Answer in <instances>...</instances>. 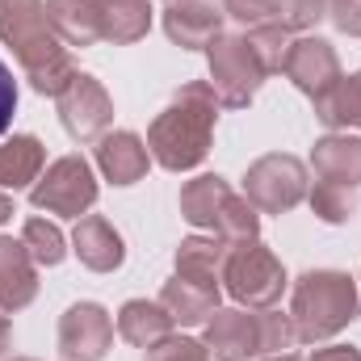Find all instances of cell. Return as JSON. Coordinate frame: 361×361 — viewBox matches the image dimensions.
<instances>
[{
  "mask_svg": "<svg viewBox=\"0 0 361 361\" xmlns=\"http://www.w3.org/2000/svg\"><path fill=\"white\" fill-rule=\"evenodd\" d=\"M281 72L311 101H324L328 92L341 85V59H336L332 42H324V38H294L290 51H286Z\"/></svg>",
  "mask_w": 361,
  "mask_h": 361,
  "instance_id": "11",
  "label": "cell"
},
{
  "mask_svg": "<svg viewBox=\"0 0 361 361\" xmlns=\"http://www.w3.org/2000/svg\"><path fill=\"white\" fill-rule=\"evenodd\" d=\"M114 345V319L97 302H76L59 319V353L63 361H105Z\"/></svg>",
  "mask_w": 361,
  "mask_h": 361,
  "instance_id": "10",
  "label": "cell"
},
{
  "mask_svg": "<svg viewBox=\"0 0 361 361\" xmlns=\"http://www.w3.org/2000/svg\"><path fill=\"white\" fill-rule=\"evenodd\" d=\"M160 307L173 315V324H206L219 311V286H202L189 277H173L160 290Z\"/></svg>",
  "mask_w": 361,
  "mask_h": 361,
  "instance_id": "18",
  "label": "cell"
},
{
  "mask_svg": "<svg viewBox=\"0 0 361 361\" xmlns=\"http://www.w3.org/2000/svg\"><path fill=\"white\" fill-rule=\"evenodd\" d=\"M55 101H59V122H63V130L76 143L101 139L109 130V122H114V101H109L105 85L97 76H89V72H80Z\"/></svg>",
  "mask_w": 361,
  "mask_h": 361,
  "instance_id": "9",
  "label": "cell"
},
{
  "mask_svg": "<svg viewBox=\"0 0 361 361\" xmlns=\"http://www.w3.org/2000/svg\"><path fill=\"white\" fill-rule=\"evenodd\" d=\"M244 197H248L257 210H265V214H286V210H294V206L307 197V169H302V160L281 156V152L261 156V160L248 169V177H244Z\"/></svg>",
  "mask_w": 361,
  "mask_h": 361,
  "instance_id": "8",
  "label": "cell"
},
{
  "mask_svg": "<svg viewBox=\"0 0 361 361\" xmlns=\"http://www.w3.org/2000/svg\"><path fill=\"white\" fill-rule=\"evenodd\" d=\"M8 214H13V202H8V197H4V193H0V223H4V219H8Z\"/></svg>",
  "mask_w": 361,
  "mask_h": 361,
  "instance_id": "36",
  "label": "cell"
},
{
  "mask_svg": "<svg viewBox=\"0 0 361 361\" xmlns=\"http://www.w3.org/2000/svg\"><path fill=\"white\" fill-rule=\"evenodd\" d=\"M169 4H185V0H169Z\"/></svg>",
  "mask_w": 361,
  "mask_h": 361,
  "instance_id": "39",
  "label": "cell"
},
{
  "mask_svg": "<svg viewBox=\"0 0 361 361\" xmlns=\"http://www.w3.org/2000/svg\"><path fill=\"white\" fill-rule=\"evenodd\" d=\"M357 281L349 273L336 269H311L294 281V302H290V324L294 336L315 345L336 336L341 328H349L357 319Z\"/></svg>",
  "mask_w": 361,
  "mask_h": 361,
  "instance_id": "3",
  "label": "cell"
},
{
  "mask_svg": "<svg viewBox=\"0 0 361 361\" xmlns=\"http://www.w3.org/2000/svg\"><path fill=\"white\" fill-rule=\"evenodd\" d=\"M319 17H328V0H281V25L286 30H307Z\"/></svg>",
  "mask_w": 361,
  "mask_h": 361,
  "instance_id": "31",
  "label": "cell"
},
{
  "mask_svg": "<svg viewBox=\"0 0 361 361\" xmlns=\"http://www.w3.org/2000/svg\"><path fill=\"white\" fill-rule=\"evenodd\" d=\"M72 248L80 257V265L92 273H114L126 261V248H122V235L114 231L109 219L101 214H85L76 219V231H72Z\"/></svg>",
  "mask_w": 361,
  "mask_h": 361,
  "instance_id": "13",
  "label": "cell"
},
{
  "mask_svg": "<svg viewBox=\"0 0 361 361\" xmlns=\"http://www.w3.org/2000/svg\"><path fill=\"white\" fill-rule=\"evenodd\" d=\"M21 244L30 248L34 265H59V261L68 257V248H63V231H59L55 223H47V219H30L25 231H21Z\"/></svg>",
  "mask_w": 361,
  "mask_h": 361,
  "instance_id": "27",
  "label": "cell"
},
{
  "mask_svg": "<svg viewBox=\"0 0 361 361\" xmlns=\"http://www.w3.org/2000/svg\"><path fill=\"white\" fill-rule=\"evenodd\" d=\"M30 202L47 214H63V219H85L89 206L97 202V177L85 156H63L55 160L42 177L30 185Z\"/></svg>",
  "mask_w": 361,
  "mask_h": 361,
  "instance_id": "7",
  "label": "cell"
},
{
  "mask_svg": "<svg viewBox=\"0 0 361 361\" xmlns=\"http://www.w3.org/2000/svg\"><path fill=\"white\" fill-rule=\"evenodd\" d=\"M223 281H227V294L235 302H244L252 311H265L286 290V269L261 240H248V244H231L227 248Z\"/></svg>",
  "mask_w": 361,
  "mask_h": 361,
  "instance_id": "5",
  "label": "cell"
},
{
  "mask_svg": "<svg viewBox=\"0 0 361 361\" xmlns=\"http://www.w3.org/2000/svg\"><path fill=\"white\" fill-rule=\"evenodd\" d=\"M13 109H17V80H13V72L0 63V135H4L8 122H13Z\"/></svg>",
  "mask_w": 361,
  "mask_h": 361,
  "instance_id": "33",
  "label": "cell"
},
{
  "mask_svg": "<svg viewBox=\"0 0 361 361\" xmlns=\"http://www.w3.org/2000/svg\"><path fill=\"white\" fill-rule=\"evenodd\" d=\"M101 4V38L105 42H139L152 30L147 0H97Z\"/></svg>",
  "mask_w": 361,
  "mask_h": 361,
  "instance_id": "23",
  "label": "cell"
},
{
  "mask_svg": "<svg viewBox=\"0 0 361 361\" xmlns=\"http://www.w3.org/2000/svg\"><path fill=\"white\" fill-rule=\"evenodd\" d=\"M311 169L319 180H336V185H361V139L353 135H328L315 143L311 152Z\"/></svg>",
  "mask_w": 361,
  "mask_h": 361,
  "instance_id": "16",
  "label": "cell"
},
{
  "mask_svg": "<svg viewBox=\"0 0 361 361\" xmlns=\"http://www.w3.org/2000/svg\"><path fill=\"white\" fill-rule=\"evenodd\" d=\"M227 240L223 235H189L177 248V277L189 281H202V286H219L223 277V261H227Z\"/></svg>",
  "mask_w": 361,
  "mask_h": 361,
  "instance_id": "20",
  "label": "cell"
},
{
  "mask_svg": "<svg viewBox=\"0 0 361 361\" xmlns=\"http://www.w3.org/2000/svg\"><path fill=\"white\" fill-rule=\"evenodd\" d=\"M248 42H252V51H257V59H261V68L265 72H281V63H286V51H290V30L286 25H261V30H248Z\"/></svg>",
  "mask_w": 361,
  "mask_h": 361,
  "instance_id": "28",
  "label": "cell"
},
{
  "mask_svg": "<svg viewBox=\"0 0 361 361\" xmlns=\"http://www.w3.org/2000/svg\"><path fill=\"white\" fill-rule=\"evenodd\" d=\"M328 17L336 21V30L361 38V0H328Z\"/></svg>",
  "mask_w": 361,
  "mask_h": 361,
  "instance_id": "32",
  "label": "cell"
},
{
  "mask_svg": "<svg viewBox=\"0 0 361 361\" xmlns=\"http://www.w3.org/2000/svg\"><path fill=\"white\" fill-rule=\"evenodd\" d=\"M147 361H214L210 349L193 336H164L160 345L147 349Z\"/></svg>",
  "mask_w": 361,
  "mask_h": 361,
  "instance_id": "30",
  "label": "cell"
},
{
  "mask_svg": "<svg viewBox=\"0 0 361 361\" xmlns=\"http://www.w3.org/2000/svg\"><path fill=\"white\" fill-rule=\"evenodd\" d=\"M227 197H231V185H227V180L214 177V173H202V177L185 180V189H180V214H185L193 227H210V231H214L219 210H223Z\"/></svg>",
  "mask_w": 361,
  "mask_h": 361,
  "instance_id": "21",
  "label": "cell"
},
{
  "mask_svg": "<svg viewBox=\"0 0 361 361\" xmlns=\"http://www.w3.org/2000/svg\"><path fill=\"white\" fill-rule=\"evenodd\" d=\"M214 122H219V101L210 85H185L173 97V105L152 122L147 130V152L160 169L169 173H189L206 160L210 152V135H214Z\"/></svg>",
  "mask_w": 361,
  "mask_h": 361,
  "instance_id": "2",
  "label": "cell"
},
{
  "mask_svg": "<svg viewBox=\"0 0 361 361\" xmlns=\"http://www.w3.org/2000/svg\"><path fill=\"white\" fill-rule=\"evenodd\" d=\"M147 164H152V152L135 130H114V135L97 139V169L105 173V180L135 185V180H143Z\"/></svg>",
  "mask_w": 361,
  "mask_h": 361,
  "instance_id": "12",
  "label": "cell"
},
{
  "mask_svg": "<svg viewBox=\"0 0 361 361\" xmlns=\"http://www.w3.org/2000/svg\"><path fill=\"white\" fill-rule=\"evenodd\" d=\"M269 361H298V357H286V353H277V357H269Z\"/></svg>",
  "mask_w": 361,
  "mask_h": 361,
  "instance_id": "37",
  "label": "cell"
},
{
  "mask_svg": "<svg viewBox=\"0 0 361 361\" xmlns=\"http://www.w3.org/2000/svg\"><path fill=\"white\" fill-rule=\"evenodd\" d=\"M8 341H13V324H8V315H0V357L8 353Z\"/></svg>",
  "mask_w": 361,
  "mask_h": 361,
  "instance_id": "35",
  "label": "cell"
},
{
  "mask_svg": "<svg viewBox=\"0 0 361 361\" xmlns=\"http://www.w3.org/2000/svg\"><path fill=\"white\" fill-rule=\"evenodd\" d=\"M294 324L281 311H214L206 319V349L214 361H248V357H277L281 349H290Z\"/></svg>",
  "mask_w": 361,
  "mask_h": 361,
  "instance_id": "4",
  "label": "cell"
},
{
  "mask_svg": "<svg viewBox=\"0 0 361 361\" xmlns=\"http://www.w3.org/2000/svg\"><path fill=\"white\" fill-rule=\"evenodd\" d=\"M47 164V152L34 135H17L8 143H0V189H25L34 185Z\"/></svg>",
  "mask_w": 361,
  "mask_h": 361,
  "instance_id": "22",
  "label": "cell"
},
{
  "mask_svg": "<svg viewBox=\"0 0 361 361\" xmlns=\"http://www.w3.org/2000/svg\"><path fill=\"white\" fill-rule=\"evenodd\" d=\"M164 30H169V38L177 47H185V51H206L223 34V13H214V4H202V0L169 4Z\"/></svg>",
  "mask_w": 361,
  "mask_h": 361,
  "instance_id": "15",
  "label": "cell"
},
{
  "mask_svg": "<svg viewBox=\"0 0 361 361\" xmlns=\"http://www.w3.org/2000/svg\"><path fill=\"white\" fill-rule=\"evenodd\" d=\"M223 13H231L248 30L281 25V0H223Z\"/></svg>",
  "mask_w": 361,
  "mask_h": 361,
  "instance_id": "29",
  "label": "cell"
},
{
  "mask_svg": "<svg viewBox=\"0 0 361 361\" xmlns=\"http://www.w3.org/2000/svg\"><path fill=\"white\" fill-rule=\"evenodd\" d=\"M13 361H34V357H13Z\"/></svg>",
  "mask_w": 361,
  "mask_h": 361,
  "instance_id": "38",
  "label": "cell"
},
{
  "mask_svg": "<svg viewBox=\"0 0 361 361\" xmlns=\"http://www.w3.org/2000/svg\"><path fill=\"white\" fill-rule=\"evenodd\" d=\"M47 21L68 47L101 42V4L97 0H47Z\"/></svg>",
  "mask_w": 361,
  "mask_h": 361,
  "instance_id": "17",
  "label": "cell"
},
{
  "mask_svg": "<svg viewBox=\"0 0 361 361\" xmlns=\"http://www.w3.org/2000/svg\"><path fill=\"white\" fill-rule=\"evenodd\" d=\"M38 294V265L21 240L0 235V311H21Z\"/></svg>",
  "mask_w": 361,
  "mask_h": 361,
  "instance_id": "14",
  "label": "cell"
},
{
  "mask_svg": "<svg viewBox=\"0 0 361 361\" xmlns=\"http://www.w3.org/2000/svg\"><path fill=\"white\" fill-rule=\"evenodd\" d=\"M206 55H210V92H214V101L219 105H227V109H244L257 89L265 85V68H261V59H257V51H252V42L248 38H231V34H219L210 47H206Z\"/></svg>",
  "mask_w": 361,
  "mask_h": 361,
  "instance_id": "6",
  "label": "cell"
},
{
  "mask_svg": "<svg viewBox=\"0 0 361 361\" xmlns=\"http://www.w3.org/2000/svg\"><path fill=\"white\" fill-rule=\"evenodd\" d=\"M307 197H311V210H315L324 223H349V219L357 214V189H349V185L315 180V189H311Z\"/></svg>",
  "mask_w": 361,
  "mask_h": 361,
  "instance_id": "26",
  "label": "cell"
},
{
  "mask_svg": "<svg viewBox=\"0 0 361 361\" xmlns=\"http://www.w3.org/2000/svg\"><path fill=\"white\" fill-rule=\"evenodd\" d=\"M311 361H361V353L349 349V345H332V349H319Z\"/></svg>",
  "mask_w": 361,
  "mask_h": 361,
  "instance_id": "34",
  "label": "cell"
},
{
  "mask_svg": "<svg viewBox=\"0 0 361 361\" xmlns=\"http://www.w3.org/2000/svg\"><path fill=\"white\" fill-rule=\"evenodd\" d=\"M0 38L13 47L25 80L42 97H59L80 76L68 42L47 21V0H0Z\"/></svg>",
  "mask_w": 361,
  "mask_h": 361,
  "instance_id": "1",
  "label": "cell"
},
{
  "mask_svg": "<svg viewBox=\"0 0 361 361\" xmlns=\"http://www.w3.org/2000/svg\"><path fill=\"white\" fill-rule=\"evenodd\" d=\"M214 235H223L227 244H248V240H257V235H261V214H257V206H252L248 197L231 193V197L223 202V210H219Z\"/></svg>",
  "mask_w": 361,
  "mask_h": 361,
  "instance_id": "25",
  "label": "cell"
},
{
  "mask_svg": "<svg viewBox=\"0 0 361 361\" xmlns=\"http://www.w3.org/2000/svg\"><path fill=\"white\" fill-rule=\"evenodd\" d=\"M315 118L332 130L341 126H357L361 130V72L341 76V85L328 92L324 101H315Z\"/></svg>",
  "mask_w": 361,
  "mask_h": 361,
  "instance_id": "24",
  "label": "cell"
},
{
  "mask_svg": "<svg viewBox=\"0 0 361 361\" xmlns=\"http://www.w3.org/2000/svg\"><path fill=\"white\" fill-rule=\"evenodd\" d=\"M118 336L135 349H152L160 345L164 336H173V315L160 307V302H147V298H130L122 311H118Z\"/></svg>",
  "mask_w": 361,
  "mask_h": 361,
  "instance_id": "19",
  "label": "cell"
}]
</instances>
